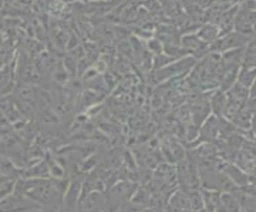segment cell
I'll return each mask as SVG.
<instances>
[{
    "label": "cell",
    "instance_id": "cell-2",
    "mask_svg": "<svg viewBox=\"0 0 256 212\" xmlns=\"http://www.w3.org/2000/svg\"><path fill=\"white\" fill-rule=\"evenodd\" d=\"M40 210L26 195L12 191L0 198V212H28Z\"/></svg>",
    "mask_w": 256,
    "mask_h": 212
},
{
    "label": "cell",
    "instance_id": "cell-1",
    "mask_svg": "<svg viewBox=\"0 0 256 212\" xmlns=\"http://www.w3.org/2000/svg\"><path fill=\"white\" fill-rule=\"evenodd\" d=\"M68 178H22L13 186V191L30 198L40 210L54 211L62 206Z\"/></svg>",
    "mask_w": 256,
    "mask_h": 212
},
{
    "label": "cell",
    "instance_id": "cell-4",
    "mask_svg": "<svg viewBox=\"0 0 256 212\" xmlns=\"http://www.w3.org/2000/svg\"><path fill=\"white\" fill-rule=\"evenodd\" d=\"M222 120L224 117L210 114L208 116L205 121L202 122L198 128V142H210V141H216L220 136V127H222Z\"/></svg>",
    "mask_w": 256,
    "mask_h": 212
},
{
    "label": "cell",
    "instance_id": "cell-6",
    "mask_svg": "<svg viewBox=\"0 0 256 212\" xmlns=\"http://www.w3.org/2000/svg\"><path fill=\"white\" fill-rule=\"evenodd\" d=\"M170 205L174 208L175 211H191L188 192H186V191H182V190L176 191V192L171 196Z\"/></svg>",
    "mask_w": 256,
    "mask_h": 212
},
{
    "label": "cell",
    "instance_id": "cell-13",
    "mask_svg": "<svg viewBox=\"0 0 256 212\" xmlns=\"http://www.w3.org/2000/svg\"><path fill=\"white\" fill-rule=\"evenodd\" d=\"M140 2H144V0H140Z\"/></svg>",
    "mask_w": 256,
    "mask_h": 212
},
{
    "label": "cell",
    "instance_id": "cell-11",
    "mask_svg": "<svg viewBox=\"0 0 256 212\" xmlns=\"http://www.w3.org/2000/svg\"><path fill=\"white\" fill-rule=\"evenodd\" d=\"M28 212H48V211H44V210H33V211H28Z\"/></svg>",
    "mask_w": 256,
    "mask_h": 212
},
{
    "label": "cell",
    "instance_id": "cell-10",
    "mask_svg": "<svg viewBox=\"0 0 256 212\" xmlns=\"http://www.w3.org/2000/svg\"><path fill=\"white\" fill-rule=\"evenodd\" d=\"M53 80L57 84H67L72 80V76L64 70L63 66L58 64L53 68Z\"/></svg>",
    "mask_w": 256,
    "mask_h": 212
},
{
    "label": "cell",
    "instance_id": "cell-3",
    "mask_svg": "<svg viewBox=\"0 0 256 212\" xmlns=\"http://www.w3.org/2000/svg\"><path fill=\"white\" fill-rule=\"evenodd\" d=\"M136 190H137L136 185L128 182V181H121V182L112 185V186H110L108 194L106 196L107 198V206L108 208L114 206L112 210H117L124 201H128L134 196Z\"/></svg>",
    "mask_w": 256,
    "mask_h": 212
},
{
    "label": "cell",
    "instance_id": "cell-9",
    "mask_svg": "<svg viewBox=\"0 0 256 212\" xmlns=\"http://www.w3.org/2000/svg\"><path fill=\"white\" fill-rule=\"evenodd\" d=\"M146 50H148L151 54L158 56V54H161V53H164V43H162L160 38H156V37L154 36L146 40Z\"/></svg>",
    "mask_w": 256,
    "mask_h": 212
},
{
    "label": "cell",
    "instance_id": "cell-8",
    "mask_svg": "<svg viewBox=\"0 0 256 212\" xmlns=\"http://www.w3.org/2000/svg\"><path fill=\"white\" fill-rule=\"evenodd\" d=\"M101 98H102L101 94H98L97 92H94L92 88H87V90H84V92H82V96H80V106L84 107L86 110H87V108H92V107L97 106V102H101Z\"/></svg>",
    "mask_w": 256,
    "mask_h": 212
},
{
    "label": "cell",
    "instance_id": "cell-12",
    "mask_svg": "<svg viewBox=\"0 0 256 212\" xmlns=\"http://www.w3.org/2000/svg\"><path fill=\"white\" fill-rule=\"evenodd\" d=\"M94 2H101V0H94Z\"/></svg>",
    "mask_w": 256,
    "mask_h": 212
},
{
    "label": "cell",
    "instance_id": "cell-7",
    "mask_svg": "<svg viewBox=\"0 0 256 212\" xmlns=\"http://www.w3.org/2000/svg\"><path fill=\"white\" fill-rule=\"evenodd\" d=\"M236 83L250 88L255 84V67H239Z\"/></svg>",
    "mask_w": 256,
    "mask_h": 212
},
{
    "label": "cell",
    "instance_id": "cell-5",
    "mask_svg": "<svg viewBox=\"0 0 256 212\" xmlns=\"http://www.w3.org/2000/svg\"><path fill=\"white\" fill-rule=\"evenodd\" d=\"M195 34L198 36V38L201 40L202 43L210 44V43H214L216 38L220 37V28L218 24H214V23L204 24L202 28H198V32Z\"/></svg>",
    "mask_w": 256,
    "mask_h": 212
}]
</instances>
